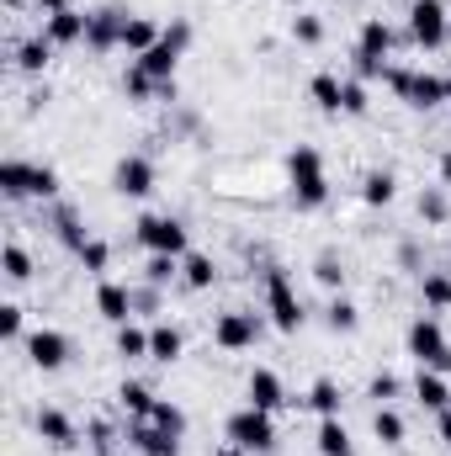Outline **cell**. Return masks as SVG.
<instances>
[{
    "mask_svg": "<svg viewBox=\"0 0 451 456\" xmlns=\"http://www.w3.org/2000/svg\"><path fill=\"white\" fill-rule=\"evenodd\" d=\"M287 175H292V202H298V213L324 208L330 181H324V154H319L314 143H298V149L287 154Z\"/></svg>",
    "mask_w": 451,
    "mask_h": 456,
    "instance_id": "1",
    "label": "cell"
},
{
    "mask_svg": "<svg viewBox=\"0 0 451 456\" xmlns=\"http://www.w3.org/2000/svg\"><path fill=\"white\" fill-rule=\"evenodd\" d=\"M388 86H393V96H398L404 107H414V112H436L441 102H451V80L425 75V69H388Z\"/></svg>",
    "mask_w": 451,
    "mask_h": 456,
    "instance_id": "2",
    "label": "cell"
},
{
    "mask_svg": "<svg viewBox=\"0 0 451 456\" xmlns=\"http://www.w3.org/2000/svg\"><path fill=\"white\" fill-rule=\"evenodd\" d=\"M138 244L149 249V255H192V233H186V224L181 218H170V213H149V218H138Z\"/></svg>",
    "mask_w": 451,
    "mask_h": 456,
    "instance_id": "3",
    "label": "cell"
},
{
    "mask_svg": "<svg viewBox=\"0 0 451 456\" xmlns=\"http://www.w3.org/2000/svg\"><path fill=\"white\" fill-rule=\"evenodd\" d=\"M266 314H271V324H276L282 335H298V330H303V303H298L292 276H287L282 265L266 271Z\"/></svg>",
    "mask_w": 451,
    "mask_h": 456,
    "instance_id": "4",
    "label": "cell"
},
{
    "mask_svg": "<svg viewBox=\"0 0 451 456\" xmlns=\"http://www.w3.org/2000/svg\"><path fill=\"white\" fill-rule=\"evenodd\" d=\"M224 436L239 446V452H271V446H276V425H271V414L255 409V403H244V409L228 414Z\"/></svg>",
    "mask_w": 451,
    "mask_h": 456,
    "instance_id": "5",
    "label": "cell"
},
{
    "mask_svg": "<svg viewBox=\"0 0 451 456\" xmlns=\"http://www.w3.org/2000/svg\"><path fill=\"white\" fill-rule=\"evenodd\" d=\"M388 48H393V27H388L382 16L361 21V37H356V75H361V80L388 75Z\"/></svg>",
    "mask_w": 451,
    "mask_h": 456,
    "instance_id": "6",
    "label": "cell"
},
{
    "mask_svg": "<svg viewBox=\"0 0 451 456\" xmlns=\"http://www.w3.org/2000/svg\"><path fill=\"white\" fill-rule=\"evenodd\" d=\"M409 355L430 371H451V345H447V330L441 319H414L409 324Z\"/></svg>",
    "mask_w": 451,
    "mask_h": 456,
    "instance_id": "7",
    "label": "cell"
},
{
    "mask_svg": "<svg viewBox=\"0 0 451 456\" xmlns=\"http://www.w3.org/2000/svg\"><path fill=\"white\" fill-rule=\"evenodd\" d=\"M409 37H414L420 48H441L451 37V11L441 0H414V5H409Z\"/></svg>",
    "mask_w": 451,
    "mask_h": 456,
    "instance_id": "8",
    "label": "cell"
},
{
    "mask_svg": "<svg viewBox=\"0 0 451 456\" xmlns=\"http://www.w3.org/2000/svg\"><path fill=\"white\" fill-rule=\"evenodd\" d=\"M70 355H75V345L64 330H32L27 335V361L37 371H59V366H70Z\"/></svg>",
    "mask_w": 451,
    "mask_h": 456,
    "instance_id": "9",
    "label": "cell"
},
{
    "mask_svg": "<svg viewBox=\"0 0 451 456\" xmlns=\"http://www.w3.org/2000/svg\"><path fill=\"white\" fill-rule=\"evenodd\" d=\"M112 186H117V197H149L154 191V159H144V154H122L117 159V170H112Z\"/></svg>",
    "mask_w": 451,
    "mask_h": 456,
    "instance_id": "10",
    "label": "cell"
},
{
    "mask_svg": "<svg viewBox=\"0 0 451 456\" xmlns=\"http://www.w3.org/2000/svg\"><path fill=\"white\" fill-rule=\"evenodd\" d=\"M255 340H260V319L255 314H224L213 324V345L218 350H250Z\"/></svg>",
    "mask_w": 451,
    "mask_h": 456,
    "instance_id": "11",
    "label": "cell"
},
{
    "mask_svg": "<svg viewBox=\"0 0 451 456\" xmlns=\"http://www.w3.org/2000/svg\"><path fill=\"white\" fill-rule=\"evenodd\" d=\"M244 403H255V409L276 414V409L287 403V387H282V377H276L271 366H255V371H250V382H244Z\"/></svg>",
    "mask_w": 451,
    "mask_h": 456,
    "instance_id": "12",
    "label": "cell"
},
{
    "mask_svg": "<svg viewBox=\"0 0 451 456\" xmlns=\"http://www.w3.org/2000/svg\"><path fill=\"white\" fill-rule=\"evenodd\" d=\"M86 32H91V16H80L75 5L43 21V37H48L53 48H70V43H86Z\"/></svg>",
    "mask_w": 451,
    "mask_h": 456,
    "instance_id": "13",
    "label": "cell"
},
{
    "mask_svg": "<svg viewBox=\"0 0 451 456\" xmlns=\"http://www.w3.org/2000/svg\"><path fill=\"white\" fill-rule=\"evenodd\" d=\"M127 441L144 456H181V436H170V430H160V425H149V419H133V436H127Z\"/></svg>",
    "mask_w": 451,
    "mask_h": 456,
    "instance_id": "14",
    "label": "cell"
},
{
    "mask_svg": "<svg viewBox=\"0 0 451 456\" xmlns=\"http://www.w3.org/2000/svg\"><path fill=\"white\" fill-rule=\"evenodd\" d=\"M96 314H102L107 324H127V319H133V287L102 281V287H96Z\"/></svg>",
    "mask_w": 451,
    "mask_h": 456,
    "instance_id": "15",
    "label": "cell"
},
{
    "mask_svg": "<svg viewBox=\"0 0 451 456\" xmlns=\"http://www.w3.org/2000/svg\"><path fill=\"white\" fill-rule=\"evenodd\" d=\"M414 398H420V409H451V382L447 371H430V366H420V377H414Z\"/></svg>",
    "mask_w": 451,
    "mask_h": 456,
    "instance_id": "16",
    "label": "cell"
},
{
    "mask_svg": "<svg viewBox=\"0 0 451 456\" xmlns=\"http://www.w3.org/2000/svg\"><path fill=\"white\" fill-rule=\"evenodd\" d=\"M37 436H43L48 446H59V452L80 441V430H75V419H70L64 409H37Z\"/></svg>",
    "mask_w": 451,
    "mask_h": 456,
    "instance_id": "17",
    "label": "cell"
},
{
    "mask_svg": "<svg viewBox=\"0 0 451 456\" xmlns=\"http://www.w3.org/2000/svg\"><path fill=\"white\" fill-rule=\"evenodd\" d=\"M122 27H127V16H122V11H96V16H91V32H86V43H91L96 53L122 48Z\"/></svg>",
    "mask_w": 451,
    "mask_h": 456,
    "instance_id": "18",
    "label": "cell"
},
{
    "mask_svg": "<svg viewBox=\"0 0 451 456\" xmlns=\"http://www.w3.org/2000/svg\"><path fill=\"white\" fill-rule=\"evenodd\" d=\"M165 37V27L160 21H149V16H127V27H122V48L138 59V53H149L154 43Z\"/></svg>",
    "mask_w": 451,
    "mask_h": 456,
    "instance_id": "19",
    "label": "cell"
},
{
    "mask_svg": "<svg viewBox=\"0 0 451 456\" xmlns=\"http://www.w3.org/2000/svg\"><path fill=\"white\" fill-rule=\"evenodd\" d=\"M181 350H186V340H181L176 324H154V330H149V361L170 366V361H181Z\"/></svg>",
    "mask_w": 451,
    "mask_h": 456,
    "instance_id": "20",
    "label": "cell"
},
{
    "mask_svg": "<svg viewBox=\"0 0 451 456\" xmlns=\"http://www.w3.org/2000/svg\"><path fill=\"white\" fill-rule=\"evenodd\" d=\"M308 96H314V107H319V112H330V117L345 112V80H340V75H314Z\"/></svg>",
    "mask_w": 451,
    "mask_h": 456,
    "instance_id": "21",
    "label": "cell"
},
{
    "mask_svg": "<svg viewBox=\"0 0 451 456\" xmlns=\"http://www.w3.org/2000/svg\"><path fill=\"white\" fill-rule=\"evenodd\" d=\"M398 197V175L393 170H366V181H361V202L366 208H388Z\"/></svg>",
    "mask_w": 451,
    "mask_h": 456,
    "instance_id": "22",
    "label": "cell"
},
{
    "mask_svg": "<svg viewBox=\"0 0 451 456\" xmlns=\"http://www.w3.org/2000/svg\"><path fill=\"white\" fill-rule=\"evenodd\" d=\"M319 456H356V446H350V430L340 425V414L335 419H319Z\"/></svg>",
    "mask_w": 451,
    "mask_h": 456,
    "instance_id": "23",
    "label": "cell"
},
{
    "mask_svg": "<svg viewBox=\"0 0 451 456\" xmlns=\"http://www.w3.org/2000/svg\"><path fill=\"white\" fill-rule=\"evenodd\" d=\"M48 59H53V43H48V37H27V43L16 48V69H21V75H43Z\"/></svg>",
    "mask_w": 451,
    "mask_h": 456,
    "instance_id": "24",
    "label": "cell"
},
{
    "mask_svg": "<svg viewBox=\"0 0 451 456\" xmlns=\"http://www.w3.org/2000/svg\"><path fill=\"white\" fill-rule=\"evenodd\" d=\"M0 191L16 202V197H32V165L27 159H5L0 165Z\"/></svg>",
    "mask_w": 451,
    "mask_h": 456,
    "instance_id": "25",
    "label": "cell"
},
{
    "mask_svg": "<svg viewBox=\"0 0 451 456\" xmlns=\"http://www.w3.org/2000/svg\"><path fill=\"white\" fill-rule=\"evenodd\" d=\"M181 281H186L192 292H208V287L218 281V265H213V255H186V260H181Z\"/></svg>",
    "mask_w": 451,
    "mask_h": 456,
    "instance_id": "26",
    "label": "cell"
},
{
    "mask_svg": "<svg viewBox=\"0 0 451 456\" xmlns=\"http://www.w3.org/2000/svg\"><path fill=\"white\" fill-rule=\"evenodd\" d=\"M303 403H308V409H314L319 419H335V414H340V403H345V398H340V387L330 382V377H319V382L308 387V398H303Z\"/></svg>",
    "mask_w": 451,
    "mask_h": 456,
    "instance_id": "27",
    "label": "cell"
},
{
    "mask_svg": "<svg viewBox=\"0 0 451 456\" xmlns=\"http://www.w3.org/2000/svg\"><path fill=\"white\" fill-rule=\"evenodd\" d=\"M117 403H122V409H127L133 419H149L160 398H154V393H149L144 382H122V387H117Z\"/></svg>",
    "mask_w": 451,
    "mask_h": 456,
    "instance_id": "28",
    "label": "cell"
},
{
    "mask_svg": "<svg viewBox=\"0 0 451 456\" xmlns=\"http://www.w3.org/2000/svg\"><path fill=\"white\" fill-rule=\"evenodd\" d=\"M372 436H377V441H382V446H404V414H398V409H388V403H382V409H377V414H372Z\"/></svg>",
    "mask_w": 451,
    "mask_h": 456,
    "instance_id": "29",
    "label": "cell"
},
{
    "mask_svg": "<svg viewBox=\"0 0 451 456\" xmlns=\"http://www.w3.org/2000/svg\"><path fill=\"white\" fill-rule=\"evenodd\" d=\"M324 324H330L335 335H356V330H361V308H356L350 297H335V303L324 308Z\"/></svg>",
    "mask_w": 451,
    "mask_h": 456,
    "instance_id": "30",
    "label": "cell"
},
{
    "mask_svg": "<svg viewBox=\"0 0 451 456\" xmlns=\"http://www.w3.org/2000/svg\"><path fill=\"white\" fill-rule=\"evenodd\" d=\"M420 218H425V224H447L451 218V197H447V186H425V191H420Z\"/></svg>",
    "mask_w": 451,
    "mask_h": 456,
    "instance_id": "31",
    "label": "cell"
},
{
    "mask_svg": "<svg viewBox=\"0 0 451 456\" xmlns=\"http://www.w3.org/2000/svg\"><path fill=\"white\" fill-rule=\"evenodd\" d=\"M117 355L144 361V355H149V330H138V324H117Z\"/></svg>",
    "mask_w": 451,
    "mask_h": 456,
    "instance_id": "32",
    "label": "cell"
},
{
    "mask_svg": "<svg viewBox=\"0 0 451 456\" xmlns=\"http://www.w3.org/2000/svg\"><path fill=\"white\" fill-rule=\"evenodd\" d=\"M420 297H425V308H436V314L451 308V276L447 271H430V276L420 281Z\"/></svg>",
    "mask_w": 451,
    "mask_h": 456,
    "instance_id": "33",
    "label": "cell"
},
{
    "mask_svg": "<svg viewBox=\"0 0 451 456\" xmlns=\"http://www.w3.org/2000/svg\"><path fill=\"white\" fill-rule=\"evenodd\" d=\"M122 91H127L133 102H149V96H160V80H154V75H144V64L133 59V69L122 75Z\"/></svg>",
    "mask_w": 451,
    "mask_h": 456,
    "instance_id": "34",
    "label": "cell"
},
{
    "mask_svg": "<svg viewBox=\"0 0 451 456\" xmlns=\"http://www.w3.org/2000/svg\"><path fill=\"white\" fill-rule=\"evenodd\" d=\"M75 255H80V265H86L91 276H102V271L112 265V244H107V239H86V244H80Z\"/></svg>",
    "mask_w": 451,
    "mask_h": 456,
    "instance_id": "35",
    "label": "cell"
},
{
    "mask_svg": "<svg viewBox=\"0 0 451 456\" xmlns=\"http://www.w3.org/2000/svg\"><path fill=\"white\" fill-rule=\"evenodd\" d=\"M144 276H149V287H165V281H176V276H181V255H149Z\"/></svg>",
    "mask_w": 451,
    "mask_h": 456,
    "instance_id": "36",
    "label": "cell"
},
{
    "mask_svg": "<svg viewBox=\"0 0 451 456\" xmlns=\"http://www.w3.org/2000/svg\"><path fill=\"white\" fill-rule=\"evenodd\" d=\"M0 265H5V276H11V281H27V276H32V255H27L21 244H5Z\"/></svg>",
    "mask_w": 451,
    "mask_h": 456,
    "instance_id": "37",
    "label": "cell"
},
{
    "mask_svg": "<svg viewBox=\"0 0 451 456\" xmlns=\"http://www.w3.org/2000/svg\"><path fill=\"white\" fill-rule=\"evenodd\" d=\"M149 425H160V430H170V436H186V414L176 409V403H154V414H149Z\"/></svg>",
    "mask_w": 451,
    "mask_h": 456,
    "instance_id": "38",
    "label": "cell"
},
{
    "mask_svg": "<svg viewBox=\"0 0 451 456\" xmlns=\"http://www.w3.org/2000/svg\"><path fill=\"white\" fill-rule=\"evenodd\" d=\"M292 37L314 48V43H324V21H319V16H308V11H298V16H292Z\"/></svg>",
    "mask_w": 451,
    "mask_h": 456,
    "instance_id": "39",
    "label": "cell"
},
{
    "mask_svg": "<svg viewBox=\"0 0 451 456\" xmlns=\"http://www.w3.org/2000/svg\"><path fill=\"white\" fill-rule=\"evenodd\" d=\"M366 112H372L366 80H345V117H366Z\"/></svg>",
    "mask_w": 451,
    "mask_h": 456,
    "instance_id": "40",
    "label": "cell"
},
{
    "mask_svg": "<svg viewBox=\"0 0 451 456\" xmlns=\"http://www.w3.org/2000/svg\"><path fill=\"white\" fill-rule=\"evenodd\" d=\"M32 197H59V170L53 165H32Z\"/></svg>",
    "mask_w": 451,
    "mask_h": 456,
    "instance_id": "41",
    "label": "cell"
},
{
    "mask_svg": "<svg viewBox=\"0 0 451 456\" xmlns=\"http://www.w3.org/2000/svg\"><path fill=\"white\" fill-rule=\"evenodd\" d=\"M0 340L5 345L21 340V308H16V303H0Z\"/></svg>",
    "mask_w": 451,
    "mask_h": 456,
    "instance_id": "42",
    "label": "cell"
},
{
    "mask_svg": "<svg viewBox=\"0 0 451 456\" xmlns=\"http://www.w3.org/2000/svg\"><path fill=\"white\" fill-rule=\"evenodd\" d=\"M59 239H64V244H70V249H80V244H86V239H91V233H86V228H80V218H75V213H59Z\"/></svg>",
    "mask_w": 451,
    "mask_h": 456,
    "instance_id": "43",
    "label": "cell"
},
{
    "mask_svg": "<svg viewBox=\"0 0 451 456\" xmlns=\"http://www.w3.org/2000/svg\"><path fill=\"white\" fill-rule=\"evenodd\" d=\"M314 276H319L324 287H340V281H345V271H340L335 255H319V260H314Z\"/></svg>",
    "mask_w": 451,
    "mask_h": 456,
    "instance_id": "44",
    "label": "cell"
},
{
    "mask_svg": "<svg viewBox=\"0 0 451 456\" xmlns=\"http://www.w3.org/2000/svg\"><path fill=\"white\" fill-rule=\"evenodd\" d=\"M366 393H372V398H377V403H388V398H393V393H398V377H393V371H377V377H372V387H366Z\"/></svg>",
    "mask_w": 451,
    "mask_h": 456,
    "instance_id": "45",
    "label": "cell"
},
{
    "mask_svg": "<svg viewBox=\"0 0 451 456\" xmlns=\"http://www.w3.org/2000/svg\"><path fill=\"white\" fill-rule=\"evenodd\" d=\"M91 446L96 452H112V425H91Z\"/></svg>",
    "mask_w": 451,
    "mask_h": 456,
    "instance_id": "46",
    "label": "cell"
},
{
    "mask_svg": "<svg viewBox=\"0 0 451 456\" xmlns=\"http://www.w3.org/2000/svg\"><path fill=\"white\" fill-rule=\"evenodd\" d=\"M37 11L43 16H59V11H70V0H37Z\"/></svg>",
    "mask_w": 451,
    "mask_h": 456,
    "instance_id": "47",
    "label": "cell"
},
{
    "mask_svg": "<svg viewBox=\"0 0 451 456\" xmlns=\"http://www.w3.org/2000/svg\"><path fill=\"white\" fill-rule=\"evenodd\" d=\"M441 446L451 452V409H441Z\"/></svg>",
    "mask_w": 451,
    "mask_h": 456,
    "instance_id": "48",
    "label": "cell"
},
{
    "mask_svg": "<svg viewBox=\"0 0 451 456\" xmlns=\"http://www.w3.org/2000/svg\"><path fill=\"white\" fill-rule=\"evenodd\" d=\"M441 186H447V191H451V149H447V154H441Z\"/></svg>",
    "mask_w": 451,
    "mask_h": 456,
    "instance_id": "49",
    "label": "cell"
},
{
    "mask_svg": "<svg viewBox=\"0 0 451 456\" xmlns=\"http://www.w3.org/2000/svg\"><path fill=\"white\" fill-rule=\"evenodd\" d=\"M218 456H250V452H239V446H234V441H228V446H224V452H218Z\"/></svg>",
    "mask_w": 451,
    "mask_h": 456,
    "instance_id": "50",
    "label": "cell"
},
{
    "mask_svg": "<svg viewBox=\"0 0 451 456\" xmlns=\"http://www.w3.org/2000/svg\"><path fill=\"white\" fill-rule=\"evenodd\" d=\"M21 5H27V0H5V11H21Z\"/></svg>",
    "mask_w": 451,
    "mask_h": 456,
    "instance_id": "51",
    "label": "cell"
},
{
    "mask_svg": "<svg viewBox=\"0 0 451 456\" xmlns=\"http://www.w3.org/2000/svg\"><path fill=\"white\" fill-rule=\"evenodd\" d=\"M287 5H303V0H287Z\"/></svg>",
    "mask_w": 451,
    "mask_h": 456,
    "instance_id": "52",
    "label": "cell"
},
{
    "mask_svg": "<svg viewBox=\"0 0 451 456\" xmlns=\"http://www.w3.org/2000/svg\"><path fill=\"white\" fill-rule=\"evenodd\" d=\"M102 456H112V452H102Z\"/></svg>",
    "mask_w": 451,
    "mask_h": 456,
    "instance_id": "53",
    "label": "cell"
}]
</instances>
